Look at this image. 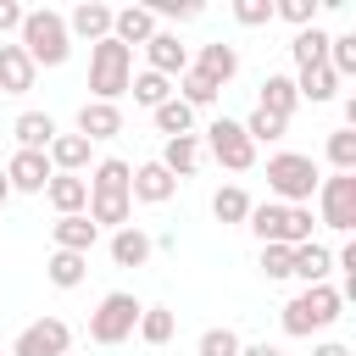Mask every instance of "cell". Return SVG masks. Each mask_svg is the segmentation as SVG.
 <instances>
[{
  "instance_id": "28",
  "label": "cell",
  "mask_w": 356,
  "mask_h": 356,
  "mask_svg": "<svg viewBox=\"0 0 356 356\" xmlns=\"http://www.w3.org/2000/svg\"><path fill=\"white\" fill-rule=\"evenodd\" d=\"M172 95H178V100H184L189 111H206V106H211V100H217L222 89H217V83H211L206 72H195V67H184V72L172 78Z\"/></svg>"
},
{
  "instance_id": "29",
  "label": "cell",
  "mask_w": 356,
  "mask_h": 356,
  "mask_svg": "<svg viewBox=\"0 0 356 356\" xmlns=\"http://www.w3.org/2000/svg\"><path fill=\"white\" fill-rule=\"evenodd\" d=\"M250 195H245V184H222L217 195H211V217L217 222H228V228H245V217H250Z\"/></svg>"
},
{
  "instance_id": "27",
  "label": "cell",
  "mask_w": 356,
  "mask_h": 356,
  "mask_svg": "<svg viewBox=\"0 0 356 356\" xmlns=\"http://www.w3.org/2000/svg\"><path fill=\"white\" fill-rule=\"evenodd\" d=\"M289 78H295V95L312 100V106H328V100L339 95V78L328 72V61H323V67H300V72H289Z\"/></svg>"
},
{
  "instance_id": "9",
  "label": "cell",
  "mask_w": 356,
  "mask_h": 356,
  "mask_svg": "<svg viewBox=\"0 0 356 356\" xmlns=\"http://www.w3.org/2000/svg\"><path fill=\"white\" fill-rule=\"evenodd\" d=\"M50 178H56V167H50L44 150H11V161H6V184H11V195H44Z\"/></svg>"
},
{
  "instance_id": "44",
  "label": "cell",
  "mask_w": 356,
  "mask_h": 356,
  "mask_svg": "<svg viewBox=\"0 0 356 356\" xmlns=\"http://www.w3.org/2000/svg\"><path fill=\"white\" fill-rule=\"evenodd\" d=\"M22 28V6L17 0H0V33H17Z\"/></svg>"
},
{
  "instance_id": "34",
  "label": "cell",
  "mask_w": 356,
  "mask_h": 356,
  "mask_svg": "<svg viewBox=\"0 0 356 356\" xmlns=\"http://www.w3.org/2000/svg\"><path fill=\"white\" fill-rule=\"evenodd\" d=\"M145 345H167L172 334H178V317H172V306H145L139 312V328H134Z\"/></svg>"
},
{
  "instance_id": "32",
  "label": "cell",
  "mask_w": 356,
  "mask_h": 356,
  "mask_svg": "<svg viewBox=\"0 0 356 356\" xmlns=\"http://www.w3.org/2000/svg\"><path fill=\"white\" fill-rule=\"evenodd\" d=\"M150 122H156V134H161V139H184V134H195V111H189L178 95H172L167 106H156V111H150Z\"/></svg>"
},
{
  "instance_id": "18",
  "label": "cell",
  "mask_w": 356,
  "mask_h": 356,
  "mask_svg": "<svg viewBox=\"0 0 356 356\" xmlns=\"http://www.w3.org/2000/svg\"><path fill=\"white\" fill-rule=\"evenodd\" d=\"M78 134H83L89 145H100V139H117V134H122V106L83 100V106H78Z\"/></svg>"
},
{
  "instance_id": "3",
  "label": "cell",
  "mask_w": 356,
  "mask_h": 356,
  "mask_svg": "<svg viewBox=\"0 0 356 356\" xmlns=\"http://www.w3.org/2000/svg\"><path fill=\"white\" fill-rule=\"evenodd\" d=\"M317 184H323V172H317V161L306 150H273L267 156V200H278V206H312Z\"/></svg>"
},
{
  "instance_id": "20",
  "label": "cell",
  "mask_w": 356,
  "mask_h": 356,
  "mask_svg": "<svg viewBox=\"0 0 356 356\" xmlns=\"http://www.w3.org/2000/svg\"><path fill=\"white\" fill-rule=\"evenodd\" d=\"M178 184L184 178H195L200 172V161H206V150H200V134H184V139H161V156H156Z\"/></svg>"
},
{
  "instance_id": "7",
  "label": "cell",
  "mask_w": 356,
  "mask_h": 356,
  "mask_svg": "<svg viewBox=\"0 0 356 356\" xmlns=\"http://www.w3.org/2000/svg\"><path fill=\"white\" fill-rule=\"evenodd\" d=\"M312 200H317V222H328L334 234L356 228V172H328Z\"/></svg>"
},
{
  "instance_id": "30",
  "label": "cell",
  "mask_w": 356,
  "mask_h": 356,
  "mask_svg": "<svg viewBox=\"0 0 356 356\" xmlns=\"http://www.w3.org/2000/svg\"><path fill=\"white\" fill-rule=\"evenodd\" d=\"M289 56H295V72H300V67H323V61H328V28H317V22L300 28V33L289 39Z\"/></svg>"
},
{
  "instance_id": "40",
  "label": "cell",
  "mask_w": 356,
  "mask_h": 356,
  "mask_svg": "<svg viewBox=\"0 0 356 356\" xmlns=\"http://www.w3.org/2000/svg\"><path fill=\"white\" fill-rule=\"evenodd\" d=\"M273 17H284V22L300 33V28L317 22V0H273Z\"/></svg>"
},
{
  "instance_id": "39",
  "label": "cell",
  "mask_w": 356,
  "mask_h": 356,
  "mask_svg": "<svg viewBox=\"0 0 356 356\" xmlns=\"http://www.w3.org/2000/svg\"><path fill=\"white\" fill-rule=\"evenodd\" d=\"M239 345H245V339H239L234 328H206V334L195 339V356H239Z\"/></svg>"
},
{
  "instance_id": "21",
  "label": "cell",
  "mask_w": 356,
  "mask_h": 356,
  "mask_svg": "<svg viewBox=\"0 0 356 356\" xmlns=\"http://www.w3.org/2000/svg\"><path fill=\"white\" fill-rule=\"evenodd\" d=\"M44 200L56 206V217H78V211H89V184L78 172H56L44 184Z\"/></svg>"
},
{
  "instance_id": "41",
  "label": "cell",
  "mask_w": 356,
  "mask_h": 356,
  "mask_svg": "<svg viewBox=\"0 0 356 356\" xmlns=\"http://www.w3.org/2000/svg\"><path fill=\"white\" fill-rule=\"evenodd\" d=\"M256 273H261L267 284L289 278V245H261V256H256Z\"/></svg>"
},
{
  "instance_id": "46",
  "label": "cell",
  "mask_w": 356,
  "mask_h": 356,
  "mask_svg": "<svg viewBox=\"0 0 356 356\" xmlns=\"http://www.w3.org/2000/svg\"><path fill=\"white\" fill-rule=\"evenodd\" d=\"M239 356H284V350L267 345V339H256V345H239Z\"/></svg>"
},
{
  "instance_id": "10",
  "label": "cell",
  "mask_w": 356,
  "mask_h": 356,
  "mask_svg": "<svg viewBox=\"0 0 356 356\" xmlns=\"http://www.w3.org/2000/svg\"><path fill=\"white\" fill-rule=\"evenodd\" d=\"M139 50H145V72H161V78H178V72L189 67V44H184V39L172 33V28H156V33H150V39L139 44Z\"/></svg>"
},
{
  "instance_id": "13",
  "label": "cell",
  "mask_w": 356,
  "mask_h": 356,
  "mask_svg": "<svg viewBox=\"0 0 356 356\" xmlns=\"http://www.w3.org/2000/svg\"><path fill=\"white\" fill-rule=\"evenodd\" d=\"M128 178H134V167H128L122 156H100V161L83 172V184H89L95 200H128Z\"/></svg>"
},
{
  "instance_id": "37",
  "label": "cell",
  "mask_w": 356,
  "mask_h": 356,
  "mask_svg": "<svg viewBox=\"0 0 356 356\" xmlns=\"http://www.w3.org/2000/svg\"><path fill=\"white\" fill-rule=\"evenodd\" d=\"M323 156H328L334 172H356V128H334L328 145H323Z\"/></svg>"
},
{
  "instance_id": "12",
  "label": "cell",
  "mask_w": 356,
  "mask_h": 356,
  "mask_svg": "<svg viewBox=\"0 0 356 356\" xmlns=\"http://www.w3.org/2000/svg\"><path fill=\"white\" fill-rule=\"evenodd\" d=\"M189 67H195V72H206L217 89H228V83L239 78V44H222V39H211V44H200V50L189 56Z\"/></svg>"
},
{
  "instance_id": "15",
  "label": "cell",
  "mask_w": 356,
  "mask_h": 356,
  "mask_svg": "<svg viewBox=\"0 0 356 356\" xmlns=\"http://www.w3.org/2000/svg\"><path fill=\"white\" fill-rule=\"evenodd\" d=\"M156 28H161V22H156V11H150V6H111V39H117V44L139 50Z\"/></svg>"
},
{
  "instance_id": "14",
  "label": "cell",
  "mask_w": 356,
  "mask_h": 356,
  "mask_svg": "<svg viewBox=\"0 0 356 356\" xmlns=\"http://www.w3.org/2000/svg\"><path fill=\"white\" fill-rule=\"evenodd\" d=\"M61 17H67V33H72V39H89V44L111 39V6H106V0H78V6L61 11Z\"/></svg>"
},
{
  "instance_id": "22",
  "label": "cell",
  "mask_w": 356,
  "mask_h": 356,
  "mask_svg": "<svg viewBox=\"0 0 356 356\" xmlns=\"http://www.w3.org/2000/svg\"><path fill=\"white\" fill-rule=\"evenodd\" d=\"M33 78H39V67L22 56V44H17V39L0 44V95H28Z\"/></svg>"
},
{
  "instance_id": "8",
  "label": "cell",
  "mask_w": 356,
  "mask_h": 356,
  "mask_svg": "<svg viewBox=\"0 0 356 356\" xmlns=\"http://www.w3.org/2000/svg\"><path fill=\"white\" fill-rule=\"evenodd\" d=\"M67 345H72V328H67L61 317H33V323L11 339L6 356H67Z\"/></svg>"
},
{
  "instance_id": "43",
  "label": "cell",
  "mask_w": 356,
  "mask_h": 356,
  "mask_svg": "<svg viewBox=\"0 0 356 356\" xmlns=\"http://www.w3.org/2000/svg\"><path fill=\"white\" fill-rule=\"evenodd\" d=\"M312 228H317L312 206H289V250H295V245H306V239H312Z\"/></svg>"
},
{
  "instance_id": "2",
  "label": "cell",
  "mask_w": 356,
  "mask_h": 356,
  "mask_svg": "<svg viewBox=\"0 0 356 356\" xmlns=\"http://www.w3.org/2000/svg\"><path fill=\"white\" fill-rule=\"evenodd\" d=\"M17 44L33 67H61L72 56V33H67V17L50 11V6H33L22 11V28H17Z\"/></svg>"
},
{
  "instance_id": "6",
  "label": "cell",
  "mask_w": 356,
  "mask_h": 356,
  "mask_svg": "<svg viewBox=\"0 0 356 356\" xmlns=\"http://www.w3.org/2000/svg\"><path fill=\"white\" fill-rule=\"evenodd\" d=\"M200 150H206L217 167H228V172H250V167H256V145L245 139L239 117H211V122L200 128Z\"/></svg>"
},
{
  "instance_id": "42",
  "label": "cell",
  "mask_w": 356,
  "mask_h": 356,
  "mask_svg": "<svg viewBox=\"0 0 356 356\" xmlns=\"http://www.w3.org/2000/svg\"><path fill=\"white\" fill-rule=\"evenodd\" d=\"M234 22L239 28H267L273 22V0H234Z\"/></svg>"
},
{
  "instance_id": "38",
  "label": "cell",
  "mask_w": 356,
  "mask_h": 356,
  "mask_svg": "<svg viewBox=\"0 0 356 356\" xmlns=\"http://www.w3.org/2000/svg\"><path fill=\"white\" fill-rule=\"evenodd\" d=\"M150 11H156V22H172V33H178V22H200L206 17L200 0H156Z\"/></svg>"
},
{
  "instance_id": "17",
  "label": "cell",
  "mask_w": 356,
  "mask_h": 356,
  "mask_svg": "<svg viewBox=\"0 0 356 356\" xmlns=\"http://www.w3.org/2000/svg\"><path fill=\"white\" fill-rule=\"evenodd\" d=\"M245 228L256 234V245H289V206H278V200H256L250 217H245Z\"/></svg>"
},
{
  "instance_id": "16",
  "label": "cell",
  "mask_w": 356,
  "mask_h": 356,
  "mask_svg": "<svg viewBox=\"0 0 356 356\" xmlns=\"http://www.w3.org/2000/svg\"><path fill=\"white\" fill-rule=\"evenodd\" d=\"M328 273H334V250H328V245L306 239V245H295V250H289V278H300V289L328 284Z\"/></svg>"
},
{
  "instance_id": "19",
  "label": "cell",
  "mask_w": 356,
  "mask_h": 356,
  "mask_svg": "<svg viewBox=\"0 0 356 356\" xmlns=\"http://www.w3.org/2000/svg\"><path fill=\"white\" fill-rule=\"evenodd\" d=\"M44 156H50V167H56V172H78V178L95 167V145H89L83 134H56Z\"/></svg>"
},
{
  "instance_id": "47",
  "label": "cell",
  "mask_w": 356,
  "mask_h": 356,
  "mask_svg": "<svg viewBox=\"0 0 356 356\" xmlns=\"http://www.w3.org/2000/svg\"><path fill=\"white\" fill-rule=\"evenodd\" d=\"M11 200V184H6V167H0V206Z\"/></svg>"
},
{
  "instance_id": "35",
  "label": "cell",
  "mask_w": 356,
  "mask_h": 356,
  "mask_svg": "<svg viewBox=\"0 0 356 356\" xmlns=\"http://www.w3.org/2000/svg\"><path fill=\"white\" fill-rule=\"evenodd\" d=\"M239 128H245V139L250 145H273V139H284V117H273V111H261V106H250V117H239Z\"/></svg>"
},
{
  "instance_id": "1",
  "label": "cell",
  "mask_w": 356,
  "mask_h": 356,
  "mask_svg": "<svg viewBox=\"0 0 356 356\" xmlns=\"http://www.w3.org/2000/svg\"><path fill=\"white\" fill-rule=\"evenodd\" d=\"M339 317H345V300H339L334 284H312V289H300L295 300L278 306V328H284L289 339H312V334L334 328Z\"/></svg>"
},
{
  "instance_id": "4",
  "label": "cell",
  "mask_w": 356,
  "mask_h": 356,
  "mask_svg": "<svg viewBox=\"0 0 356 356\" xmlns=\"http://www.w3.org/2000/svg\"><path fill=\"white\" fill-rule=\"evenodd\" d=\"M128 83H134V50L117 44V39L89 44V100L117 106V100L128 95Z\"/></svg>"
},
{
  "instance_id": "45",
  "label": "cell",
  "mask_w": 356,
  "mask_h": 356,
  "mask_svg": "<svg viewBox=\"0 0 356 356\" xmlns=\"http://www.w3.org/2000/svg\"><path fill=\"white\" fill-rule=\"evenodd\" d=\"M312 356H350V345H339V339H323V345H312Z\"/></svg>"
},
{
  "instance_id": "24",
  "label": "cell",
  "mask_w": 356,
  "mask_h": 356,
  "mask_svg": "<svg viewBox=\"0 0 356 356\" xmlns=\"http://www.w3.org/2000/svg\"><path fill=\"white\" fill-rule=\"evenodd\" d=\"M50 239H56V250H72V256H89L95 250V239H100V228L78 211V217H56L50 222Z\"/></svg>"
},
{
  "instance_id": "11",
  "label": "cell",
  "mask_w": 356,
  "mask_h": 356,
  "mask_svg": "<svg viewBox=\"0 0 356 356\" xmlns=\"http://www.w3.org/2000/svg\"><path fill=\"white\" fill-rule=\"evenodd\" d=\"M178 195V178L161 167V161H139L134 167V178H128V200H139V206H167Z\"/></svg>"
},
{
  "instance_id": "5",
  "label": "cell",
  "mask_w": 356,
  "mask_h": 356,
  "mask_svg": "<svg viewBox=\"0 0 356 356\" xmlns=\"http://www.w3.org/2000/svg\"><path fill=\"white\" fill-rule=\"evenodd\" d=\"M139 312H145V300H139V295H128V289L100 295V306L89 312V339H95V345H122V339H134Z\"/></svg>"
},
{
  "instance_id": "26",
  "label": "cell",
  "mask_w": 356,
  "mask_h": 356,
  "mask_svg": "<svg viewBox=\"0 0 356 356\" xmlns=\"http://www.w3.org/2000/svg\"><path fill=\"white\" fill-rule=\"evenodd\" d=\"M11 134H17V150H50V139H56L61 128H56L50 111H22V117L11 122Z\"/></svg>"
},
{
  "instance_id": "36",
  "label": "cell",
  "mask_w": 356,
  "mask_h": 356,
  "mask_svg": "<svg viewBox=\"0 0 356 356\" xmlns=\"http://www.w3.org/2000/svg\"><path fill=\"white\" fill-rule=\"evenodd\" d=\"M328 72L339 83L356 78V33H328Z\"/></svg>"
},
{
  "instance_id": "33",
  "label": "cell",
  "mask_w": 356,
  "mask_h": 356,
  "mask_svg": "<svg viewBox=\"0 0 356 356\" xmlns=\"http://www.w3.org/2000/svg\"><path fill=\"white\" fill-rule=\"evenodd\" d=\"M128 95H134V106L156 111V106H167V100H172V78H161V72H134Z\"/></svg>"
},
{
  "instance_id": "31",
  "label": "cell",
  "mask_w": 356,
  "mask_h": 356,
  "mask_svg": "<svg viewBox=\"0 0 356 356\" xmlns=\"http://www.w3.org/2000/svg\"><path fill=\"white\" fill-rule=\"evenodd\" d=\"M44 278H50L56 289H78V284L89 278V256H72V250H50V261H44Z\"/></svg>"
},
{
  "instance_id": "25",
  "label": "cell",
  "mask_w": 356,
  "mask_h": 356,
  "mask_svg": "<svg viewBox=\"0 0 356 356\" xmlns=\"http://www.w3.org/2000/svg\"><path fill=\"white\" fill-rule=\"evenodd\" d=\"M106 250H111V261H117V267H145L156 245H150V234H145L139 222H128V228H117V234L106 239Z\"/></svg>"
},
{
  "instance_id": "23",
  "label": "cell",
  "mask_w": 356,
  "mask_h": 356,
  "mask_svg": "<svg viewBox=\"0 0 356 356\" xmlns=\"http://www.w3.org/2000/svg\"><path fill=\"white\" fill-rule=\"evenodd\" d=\"M256 106L289 122V117H295V106H300V95H295V78H289V72H267V78H261V89H256Z\"/></svg>"
}]
</instances>
